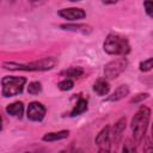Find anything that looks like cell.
Listing matches in <instances>:
<instances>
[{"label": "cell", "instance_id": "obj_1", "mask_svg": "<svg viewBox=\"0 0 153 153\" xmlns=\"http://www.w3.org/2000/svg\"><path fill=\"white\" fill-rule=\"evenodd\" d=\"M151 118V110L147 106H141L131 120V133L136 142H141L146 135Z\"/></svg>", "mask_w": 153, "mask_h": 153}, {"label": "cell", "instance_id": "obj_2", "mask_svg": "<svg viewBox=\"0 0 153 153\" xmlns=\"http://www.w3.org/2000/svg\"><path fill=\"white\" fill-rule=\"evenodd\" d=\"M104 51L110 55H127L130 51L129 42L126 37L117 35V33H110L104 41Z\"/></svg>", "mask_w": 153, "mask_h": 153}, {"label": "cell", "instance_id": "obj_3", "mask_svg": "<svg viewBox=\"0 0 153 153\" xmlns=\"http://www.w3.org/2000/svg\"><path fill=\"white\" fill-rule=\"evenodd\" d=\"M56 65V60L54 57H44L37 61H32L29 63H17V62H6L4 63V68L12 71H48L54 68Z\"/></svg>", "mask_w": 153, "mask_h": 153}, {"label": "cell", "instance_id": "obj_4", "mask_svg": "<svg viewBox=\"0 0 153 153\" xmlns=\"http://www.w3.org/2000/svg\"><path fill=\"white\" fill-rule=\"evenodd\" d=\"M2 84V96L13 97L23 92V88L26 84V78L24 76H4L1 80Z\"/></svg>", "mask_w": 153, "mask_h": 153}, {"label": "cell", "instance_id": "obj_5", "mask_svg": "<svg viewBox=\"0 0 153 153\" xmlns=\"http://www.w3.org/2000/svg\"><path fill=\"white\" fill-rule=\"evenodd\" d=\"M128 66V61L124 57H118L116 60L110 61L104 67V75L105 79H115L120 74H122Z\"/></svg>", "mask_w": 153, "mask_h": 153}, {"label": "cell", "instance_id": "obj_6", "mask_svg": "<svg viewBox=\"0 0 153 153\" xmlns=\"http://www.w3.org/2000/svg\"><path fill=\"white\" fill-rule=\"evenodd\" d=\"M94 142L99 147V151L100 152H103V151H106V152L110 151V147H111V143H112V140H111V127L110 126L104 127L98 133V135L96 136Z\"/></svg>", "mask_w": 153, "mask_h": 153}, {"label": "cell", "instance_id": "obj_7", "mask_svg": "<svg viewBox=\"0 0 153 153\" xmlns=\"http://www.w3.org/2000/svg\"><path fill=\"white\" fill-rule=\"evenodd\" d=\"M45 106L42 104V103H38V102H31L27 106V111H26V115H27V118L33 121V122H41L44 116H45Z\"/></svg>", "mask_w": 153, "mask_h": 153}, {"label": "cell", "instance_id": "obj_8", "mask_svg": "<svg viewBox=\"0 0 153 153\" xmlns=\"http://www.w3.org/2000/svg\"><path fill=\"white\" fill-rule=\"evenodd\" d=\"M57 14L60 17H62L66 20H79L86 17V13L84 10L81 8H76V7H69V8H62L57 12Z\"/></svg>", "mask_w": 153, "mask_h": 153}, {"label": "cell", "instance_id": "obj_9", "mask_svg": "<svg viewBox=\"0 0 153 153\" xmlns=\"http://www.w3.org/2000/svg\"><path fill=\"white\" fill-rule=\"evenodd\" d=\"M124 129H126V118L122 117V118H120V120L115 123V126L111 128V140H112L114 143H117V142L121 140L122 133L124 131Z\"/></svg>", "mask_w": 153, "mask_h": 153}, {"label": "cell", "instance_id": "obj_10", "mask_svg": "<svg viewBox=\"0 0 153 153\" xmlns=\"http://www.w3.org/2000/svg\"><path fill=\"white\" fill-rule=\"evenodd\" d=\"M93 91L99 96H106L110 91V85L106 79H98L93 84Z\"/></svg>", "mask_w": 153, "mask_h": 153}, {"label": "cell", "instance_id": "obj_11", "mask_svg": "<svg viewBox=\"0 0 153 153\" xmlns=\"http://www.w3.org/2000/svg\"><path fill=\"white\" fill-rule=\"evenodd\" d=\"M128 93H129V87L127 85H121V86H118L112 92V94L110 97H108L106 100H109V102H117V100L124 98L126 96H128Z\"/></svg>", "mask_w": 153, "mask_h": 153}, {"label": "cell", "instance_id": "obj_12", "mask_svg": "<svg viewBox=\"0 0 153 153\" xmlns=\"http://www.w3.org/2000/svg\"><path fill=\"white\" fill-rule=\"evenodd\" d=\"M6 112L11 116H14V117H18L20 118L23 112H24V105L22 102H14L12 104H8L7 108H6Z\"/></svg>", "mask_w": 153, "mask_h": 153}, {"label": "cell", "instance_id": "obj_13", "mask_svg": "<svg viewBox=\"0 0 153 153\" xmlns=\"http://www.w3.org/2000/svg\"><path fill=\"white\" fill-rule=\"evenodd\" d=\"M68 135H69V131H68V130L53 131V133H47V134L43 136V140H44V141H48V142H51V141H57V140L66 139V137H68Z\"/></svg>", "mask_w": 153, "mask_h": 153}, {"label": "cell", "instance_id": "obj_14", "mask_svg": "<svg viewBox=\"0 0 153 153\" xmlns=\"http://www.w3.org/2000/svg\"><path fill=\"white\" fill-rule=\"evenodd\" d=\"M87 110V100L84 99V98H79V100L75 103L74 108L72 109L71 111V116H78V115H81L84 114L85 111Z\"/></svg>", "mask_w": 153, "mask_h": 153}, {"label": "cell", "instance_id": "obj_15", "mask_svg": "<svg viewBox=\"0 0 153 153\" xmlns=\"http://www.w3.org/2000/svg\"><path fill=\"white\" fill-rule=\"evenodd\" d=\"M82 74H84V69L81 67H71V68H67V69L61 72L62 76H66V78H69V79L80 78Z\"/></svg>", "mask_w": 153, "mask_h": 153}, {"label": "cell", "instance_id": "obj_16", "mask_svg": "<svg viewBox=\"0 0 153 153\" xmlns=\"http://www.w3.org/2000/svg\"><path fill=\"white\" fill-rule=\"evenodd\" d=\"M63 30H68V31H78L81 33H87L91 31V27L87 25H82V24H78V25H72V24H63L60 26Z\"/></svg>", "mask_w": 153, "mask_h": 153}, {"label": "cell", "instance_id": "obj_17", "mask_svg": "<svg viewBox=\"0 0 153 153\" xmlns=\"http://www.w3.org/2000/svg\"><path fill=\"white\" fill-rule=\"evenodd\" d=\"M73 86H74V82H73V80L69 79V78H65L63 80H61V81L57 84V87H59L61 91H69V90L73 88Z\"/></svg>", "mask_w": 153, "mask_h": 153}, {"label": "cell", "instance_id": "obj_18", "mask_svg": "<svg viewBox=\"0 0 153 153\" xmlns=\"http://www.w3.org/2000/svg\"><path fill=\"white\" fill-rule=\"evenodd\" d=\"M41 91H42V85L38 81H32L27 86V92L30 94H38L41 93Z\"/></svg>", "mask_w": 153, "mask_h": 153}, {"label": "cell", "instance_id": "obj_19", "mask_svg": "<svg viewBox=\"0 0 153 153\" xmlns=\"http://www.w3.org/2000/svg\"><path fill=\"white\" fill-rule=\"evenodd\" d=\"M151 69H152V57H149V59H147V60H145L140 63V71L148 72Z\"/></svg>", "mask_w": 153, "mask_h": 153}, {"label": "cell", "instance_id": "obj_20", "mask_svg": "<svg viewBox=\"0 0 153 153\" xmlns=\"http://www.w3.org/2000/svg\"><path fill=\"white\" fill-rule=\"evenodd\" d=\"M143 7H145V11L147 13L148 17H152L153 14V4H152V0H146L143 2Z\"/></svg>", "mask_w": 153, "mask_h": 153}, {"label": "cell", "instance_id": "obj_21", "mask_svg": "<svg viewBox=\"0 0 153 153\" xmlns=\"http://www.w3.org/2000/svg\"><path fill=\"white\" fill-rule=\"evenodd\" d=\"M146 98H148V93H140V94H137L136 97H134V98L130 100V103H137V102H140V100H142V99H146Z\"/></svg>", "mask_w": 153, "mask_h": 153}, {"label": "cell", "instance_id": "obj_22", "mask_svg": "<svg viewBox=\"0 0 153 153\" xmlns=\"http://www.w3.org/2000/svg\"><path fill=\"white\" fill-rule=\"evenodd\" d=\"M118 0H102L103 4H106V5H111V4H116Z\"/></svg>", "mask_w": 153, "mask_h": 153}, {"label": "cell", "instance_id": "obj_23", "mask_svg": "<svg viewBox=\"0 0 153 153\" xmlns=\"http://www.w3.org/2000/svg\"><path fill=\"white\" fill-rule=\"evenodd\" d=\"M1 128H2V120H1V116H0V130H1Z\"/></svg>", "mask_w": 153, "mask_h": 153}, {"label": "cell", "instance_id": "obj_24", "mask_svg": "<svg viewBox=\"0 0 153 153\" xmlns=\"http://www.w3.org/2000/svg\"><path fill=\"white\" fill-rule=\"evenodd\" d=\"M31 1H33V2H38V1H43V0H31Z\"/></svg>", "mask_w": 153, "mask_h": 153}, {"label": "cell", "instance_id": "obj_25", "mask_svg": "<svg viewBox=\"0 0 153 153\" xmlns=\"http://www.w3.org/2000/svg\"><path fill=\"white\" fill-rule=\"evenodd\" d=\"M69 1H81V0H69Z\"/></svg>", "mask_w": 153, "mask_h": 153}]
</instances>
